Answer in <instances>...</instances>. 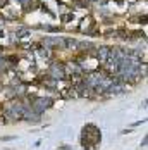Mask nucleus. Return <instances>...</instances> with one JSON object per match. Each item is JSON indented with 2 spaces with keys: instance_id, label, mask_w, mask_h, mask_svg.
<instances>
[{
  "instance_id": "1",
  "label": "nucleus",
  "mask_w": 148,
  "mask_h": 150,
  "mask_svg": "<svg viewBox=\"0 0 148 150\" xmlns=\"http://www.w3.org/2000/svg\"><path fill=\"white\" fill-rule=\"evenodd\" d=\"M83 147L85 149H90V140L95 142V145L100 142V129L95 126V124H88L85 129H83Z\"/></svg>"
}]
</instances>
